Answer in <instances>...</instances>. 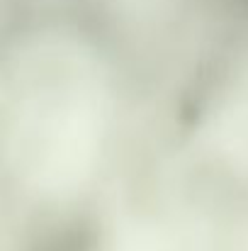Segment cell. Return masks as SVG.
<instances>
[{"label":"cell","mask_w":248,"mask_h":251,"mask_svg":"<svg viewBox=\"0 0 248 251\" xmlns=\"http://www.w3.org/2000/svg\"><path fill=\"white\" fill-rule=\"evenodd\" d=\"M163 107L54 0H2L0 251H129Z\"/></svg>","instance_id":"cell-1"},{"label":"cell","mask_w":248,"mask_h":251,"mask_svg":"<svg viewBox=\"0 0 248 251\" xmlns=\"http://www.w3.org/2000/svg\"><path fill=\"white\" fill-rule=\"evenodd\" d=\"M141 247L248 251V2L165 110Z\"/></svg>","instance_id":"cell-2"},{"label":"cell","mask_w":248,"mask_h":251,"mask_svg":"<svg viewBox=\"0 0 248 251\" xmlns=\"http://www.w3.org/2000/svg\"><path fill=\"white\" fill-rule=\"evenodd\" d=\"M90 27L163 107L224 42L248 0H54Z\"/></svg>","instance_id":"cell-3"}]
</instances>
